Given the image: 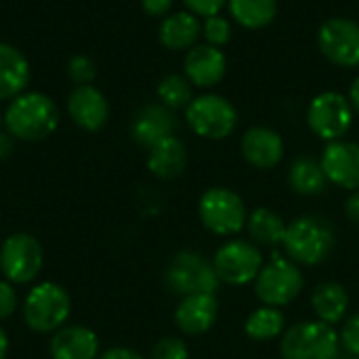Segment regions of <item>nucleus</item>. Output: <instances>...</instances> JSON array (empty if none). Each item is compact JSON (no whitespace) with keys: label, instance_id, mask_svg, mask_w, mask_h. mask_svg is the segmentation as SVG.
Wrapping results in <instances>:
<instances>
[{"label":"nucleus","instance_id":"nucleus-6","mask_svg":"<svg viewBox=\"0 0 359 359\" xmlns=\"http://www.w3.org/2000/svg\"><path fill=\"white\" fill-rule=\"evenodd\" d=\"M72 313V299L57 282H40L23 299L21 316L25 326L38 334H53L65 326Z\"/></svg>","mask_w":359,"mask_h":359},{"label":"nucleus","instance_id":"nucleus-29","mask_svg":"<svg viewBox=\"0 0 359 359\" xmlns=\"http://www.w3.org/2000/svg\"><path fill=\"white\" fill-rule=\"evenodd\" d=\"M202 36L210 46H225L231 40V21L223 15H212L202 23Z\"/></svg>","mask_w":359,"mask_h":359},{"label":"nucleus","instance_id":"nucleus-41","mask_svg":"<svg viewBox=\"0 0 359 359\" xmlns=\"http://www.w3.org/2000/svg\"><path fill=\"white\" fill-rule=\"evenodd\" d=\"M2 128H4V114L0 111V130H2Z\"/></svg>","mask_w":359,"mask_h":359},{"label":"nucleus","instance_id":"nucleus-35","mask_svg":"<svg viewBox=\"0 0 359 359\" xmlns=\"http://www.w3.org/2000/svg\"><path fill=\"white\" fill-rule=\"evenodd\" d=\"M172 2L175 0H141V6L149 17H166L172 8Z\"/></svg>","mask_w":359,"mask_h":359},{"label":"nucleus","instance_id":"nucleus-22","mask_svg":"<svg viewBox=\"0 0 359 359\" xmlns=\"http://www.w3.org/2000/svg\"><path fill=\"white\" fill-rule=\"evenodd\" d=\"M200 36H202L200 17H196L189 11L168 13L166 17H162L160 29H158L160 44L168 50H185L187 53L191 46L198 44Z\"/></svg>","mask_w":359,"mask_h":359},{"label":"nucleus","instance_id":"nucleus-12","mask_svg":"<svg viewBox=\"0 0 359 359\" xmlns=\"http://www.w3.org/2000/svg\"><path fill=\"white\" fill-rule=\"evenodd\" d=\"M318 48L337 67H359V23L349 17H330L318 29Z\"/></svg>","mask_w":359,"mask_h":359},{"label":"nucleus","instance_id":"nucleus-19","mask_svg":"<svg viewBox=\"0 0 359 359\" xmlns=\"http://www.w3.org/2000/svg\"><path fill=\"white\" fill-rule=\"evenodd\" d=\"M48 353L53 359H97L101 355V343L93 328L65 324L53 332Z\"/></svg>","mask_w":359,"mask_h":359},{"label":"nucleus","instance_id":"nucleus-38","mask_svg":"<svg viewBox=\"0 0 359 359\" xmlns=\"http://www.w3.org/2000/svg\"><path fill=\"white\" fill-rule=\"evenodd\" d=\"M15 149V139L6 133V130H0V160H6Z\"/></svg>","mask_w":359,"mask_h":359},{"label":"nucleus","instance_id":"nucleus-34","mask_svg":"<svg viewBox=\"0 0 359 359\" xmlns=\"http://www.w3.org/2000/svg\"><path fill=\"white\" fill-rule=\"evenodd\" d=\"M183 4L196 17L208 19L212 15H221V11L227 6V0H183Z\"/></svg>","mask_w":359,"mask_h":359},{"label":"nucleus","instance_id":"nucleus-2","mask_svg":"<svg viewBox=\"0 0 359 359\" xmlns=\"http://www.w3.org/2000/svg\"><path fill=\"white\" fill-rule=\"evenodd\" d=\"M337 248V229L322 215H301L286 227L282 252L301 267L326 263Z\"/></svg>","mask_w":359,"mask_h":359},{"label":"nucleus","instance_id":"nucleus-31","mask_svg":"<svg viewBox=\"0 0 359 359\" xmlns=\"http://www.w3.org/2000/svg\"><path fill=\"white\" fill-rule=\"evenodd\" d=\"M339 339L343 353L359 359V311H353L345 318V322L339 328Z\"/></svg>","mask_w":359,"mask_h":359},{"label":"nucleus","instance_id":"nucleus-16","mask_svg":"<svg viewBox=\"0 0 359 359\" xmlns=\"http://www.w3.org/2000/svg\"><path fill=\"white\" fill-rule=\"evenodd\" d=\"M67 114L78 128L97 133L109 120V101L95 84H80L67 97Z\"/></svg>","mask_w":359,"mask_h":359},{"label":"nucleus","instance_id":"nucleus-4","mask_svg":"<svg viewBox=\"0 0 359 359\" xmlns=\"http://www.w3.org/2000/svg\"><path fill=\"white\" fill-rule=\"evenodd\" d=\"M198 217L206 231L217 238H238L246 229L248 208L244 198L231 187H208L198 200Z\"/></svg>","mask_w":359,"mask_h":359},{"label":"nucleus","instance_id":"nucleus-10","mask_svg":"<svg viewBox=\"0 0 359 359\" xmlns=\"http://www.w3.org/2000/svg\"><path fill=\"white\" fill-rule=\"evenodd\" d=\"M265 263L263 250L248 238H229L212 255L215 271L225 286L252 284Z\"/></svg>","mask_w":359,"mask_h":359},{"label":"nucleus","instance_id":"nucleus-7","mask_svg":"<svg viewBox=\"0 0 359 359\" xmlns=\"http://www.w3.org/2000/svg\"><path fill=\"white\" fill-rule=\"evenodd\" d=\"M164 282L168 290L179 299L202 292L217 294L223 286L215 271L212 259L198 250H179L166 265Z\"/></svg>","mask_w":359,"mask_h":359},{"label":"nucleus","instance_id":"nucleus-15","mask_svg":"<svg viewBox=\"0 0 359 359\" xmlns=\"http://www.w3.org/2000/svg\"><path fill=\"white\" fill-rule=\"evenodd\" d=\"M219 299L217 294H189L181 297L177 309H175V326L185 337H202L210 332L219 320Z\"/></svg>","mask_w":359,"mask_h":359},{"label":"nucleus","instance_id":"nucleus-26","mask_svg":"<svg viewBox=\"0 0 359 359\" xmlns=\"http://www.w3.org/2000/svg\"><path fill=\"white\" fill-rule=\"evenodd\" d=\"M286 328H288V322H286L284 311L278 307H269V305H261L252 309L244 322V334L255 343H269V341L282 339Z\"/></svg>","mask_w":359,"mask_h":359},{"label":"nucleus","instance_id":"nucleus-9","mask_svg":"<svg viewBox=\"0 0 359 359\" xmlns=\"http://www.w3.org/2000/svg\"><path fill=\"white\" fill-rule=\"evenodd\" d=\"M353 120L355 111L351 101L339 90H322L307 105V126L326 143L345 139L353 126Z\"/></svg>","mask_w":359,"mask_h":359},{"label":"nucleus","instance_id":"nucleus-27","mask_svg":"<svg viewBox=\"0 0 359 359\" xmlns=\"http://www.w3.org/2000/svg\"><path fill=\"white\" fill-rule=\"evenodd\" d=\"M231 19L244 29H263L278 15V0H227Z\"/></svg>","mask_w":359,"mask_h":359},{"label":"nucleus","instance_id":"nucleus-30","mask_svg":"<svg viewBox=\"0 0 359 359\" xmlns=\"http://www.w3.org/2000/svg\"><path fill=\"white\" fill-rule=\"evenodd\" d=\"M191 358V351L187 347V343L181 339V337H164L160 339L151 351H149V358L147 359H189Z\"/></svg>","mask_w":359,"mask_h":359},{"label":"nucleus","instance_id":"nucleus-18","mask_svg":"<svg viewBox=\"0 0 359 359\" xmlns=\"http://www.w3.org/2000/svg\"><path fill=\"white\" fill-rule=\"evenodd\" d=\"M177 130V118L175 111L168 109L166 105L158 103H147L143 105L130 124V137L139 147L151 149L156 143L172 137Z\"/></svg>","mask_w":359,"mask_h":359},{"label":"nucleus","instance_id":"nucleus-40","mask_svg":"<svg viewBox=\"0 0 359 359\" xmlns=\"http://www.w3.org/2000/svg\"><path fill=\"white\" fill-rule=\"evenodd\" d=\"M6 355H8V334L0 326V359H6Z\"/></svg>","mask_w":359,"mask_h":359},{"label":"nucleus","instance_id":"nucleus-37","mask_svg":"<svg viewBox=\"0 0 359 359\" xmlns=\"http://www.w3.org/2000/svg\"><path fill=\"white\" fill-rule=\"evenodd\" d=\"M345 217L359 227V189L351 191L345 200Z\"/></svg>","mask_w":359,"mask_h":359},{"label":"nucleus","instance_id":"nucleus-20","mask_svg":"<svg viewBox=\"0 0 359 359\" xmlns=\"http://www.w3.org/2000/svg\"><path fill=\"white\" fill-rule=\"evenodd\" d=\"M309 305L313 309L316 320L328 324V326H341L345 318L349 316L351 299L347 288L341 282L334 280H324L313 286Z\"/></svg>","mask_w":359,"mask_h":359},{"label":"nucleus","instance_id":"nucleus-8","mask_svg":"<svg viewBox=\"0 0 359 359\" xmlns=\"http://www.w3.org/2000/svg\"><path fill=\"white\" fill-rule=\"evenodd\" d=\"M185 122L194 135L208 141H221L236 133L240 116L236 105L223 95L204 93L194 97L185 107Z\"/></svg>","mask_w":359,"mask_h":359},{"label":"nucleus","instance_id":"nucleus-25","mask_svg":"<svg viewBox=\"0 0 359 359\" xmlns=\"http://www.w3.org/2000/svg\"><path fill=\"white\" fill-rule=\"evenodd\" d=\"M288 187L303 198H318L328 189V179L322 168L320 158L313 156H297L286 172Z\"/></svg>","mask_w":359,"mask_h":359},{"label":"nucleus","instance_id":"nucleus-5","mask_svg":"<svg viewBox=\"0 0 359 359\" xmlns=\"http://www.w3.org/2000/svg\"><path fill=\"white\" fill-rule=\"evenodd\" d=\"M282 359H341L339 328L320 320H303L286 328L280 339Z\"/></svg>","mask_w":359,"mask_h":359},{"label":"nucleus","instance_id":"nucleus-11","mask_svg":"<svg viewBox=\"0 0 359 359\" xmlns=\"http://www.w3.org/2000/svg\"><path fill=\"white\" fill-rule=\"evenodd\" d=\"M44 267V250L40 242L25 231L11 233L0 246V271L11 284L34 282Z\"/></svg>","mask_w":359,"mask_h":359},{"label":"nucleus","instance_id":"nucleus-32","mask_svg":"<svg viewBox=\"0 0 359 359\" xmlns=\"http://www.w3.org/2000/svg\"><path fill=\"white\" fill-rule=\"evenodd\" d=\"M67 76L74 80L76 86L93 84L97 78V65L88 55H74L67 63Z\"/></svg>","mask_w":359,"mask_h":359},{"label":"nucleus","instance_id":"nucleus-39","mask_svg":"<svg viewBox=\"0 0 359 359\" xmlns=\"http://www.w3.org/2000/svg\"><path fill=\"white\" fill-rule=\"evenodd\" d=\"M349 101H351V107L355 111V116H359V76L351 82V88H349Z\"/></svg>","mask_w":359,"mask_h":359},{"label":"nucleus","instance_id":"nucleus-36","mask_svg":"<svg viewBox=\"0 0 359 359\" xmlns=\"http://www.w3.org/2000/svg\"><path fill=\"white\" fill-rule=\"evenodd\" d=\"M97 359H147L143 358L139 351L135 349H128V347H111L107 351H103Z\"/></svg>","mask_w":359,"mask_h":359},{"label":"nucleus","instance_id":"nucleus-33","mask_svg":"<svg viewBox=\"0 0 359 359\" xmlns=\"http://www.w3.org/2000/svg\"><path fill=\"white\" fill-rule=\"evenodd\" d=\"M19 299L15 292V284H11L8 280H0V322L8 320L15 311H17Z\"/></svg>","mask_w":359,"mask_h":359},{"label":"nucleus","instance_id":"nucleus-1","mask_svg":"<svg viewBox=\"0 0 359 359\" xmlns=\"http://www.w3.org/2000/svg\"><path fill=\"white\" fill-rule=\"evenodd\" d=\"M61 120L57 103L42 90H23L4 109V130L15 141L36 143L50 137Z\"/></svg>","mask_w":359,"mask_h":359},{"label":"nucleus","instance_id":"nucleus-24","mask_svg":"<svg viewBox=\"0 0 359 359\" xmlns=\"http://www.w3.org/2000/svg\"><path fill=\"white\" fill-rule=\"evenodd\" d=\"M288 223L271 208L259 206L248 212L246 219V233L252 244H257L261 250H280L284 244Z\"/></svg>","mask_w":359,"mask_h":359},{"label":"nucleus","instance_id":"nucleus-14","mask_svg":"<svg viewBox=\"0 0 359 359\" xmlns=\"http://www.w3.org/2000/svg\"><path fill=\"white\" fill-rule=\"evenodd\" d=\"M240 151L248 166L257 170H271L282 164L286 156V145L278 130L269 126H250L242 135Z\"/></svg>","mask_w":359,"mask_h":359},{"label":"nucleus","instance_id":"nucleus-21","mask_svg":"<svg viewBox=\"0 0 359 359\" xmlns=\"http://www.w3.org/2000/svg\"><path fill=\"white\" fill-rule=\"evenodd\" d=\"M32 80V65L27 57L8 42H0V101H11L23 90Z\"/></svg>","mask_w":359,"mask_h":359},{"label":"nucleus","instance_id":"nucleus-17","mask_svg":"<svg viewBox=\"0 0 359 359\" xmlns=\"http://www.w3.org/2000/svg\"><path fill=\"white\" fill-rule=\"evenodd\" d=\"M183 74L196 88H212L227 74V57L210 44H196L185 53Z\"/></svg>","mask_w":359,"mask_h":359},{"label":"nucleus","instance_id":"nucleus-13","mask_svg":"<svg viewBox=\"0 0 359 359\" xmlns=\"http://www.w3.org/2000/svg\"><path fill=\"white\" fill-rule=\"evenodd\" d=\"M322 168L326 172V179L330 185L345 189V191H358L359 189V143L355 141H332L326 143L322 156H320Z\"/></svg>","mask_w":359,"mask_h":359},{"label":"nucleus","instance_id":"nucleus-28","mask_svg":"<svg viewBox=\"0 0 359 359\" xmlns=\"http://www.w3.org/2000/svg\"><path fill=\"white\" fill-rule=\"evenodd\" d=\"M156 95L168 109H185L194 99V84L185 78V74H166L158 82Z\"/></svg>","mask_w":359,"mask_h":359},{"label":"nucleus","instance_id":"nucleus-23","mask_svg":"<svg viewBox=\"0 0 359 359\" xmlns=\"http://www.w3.org/2000/svg\"><path fill=\"white\" fill-rule=\"evenodd\" d=\"M187 168V147L172 135L147 149V170L160 181H175Z\"/></svg>","mask_w":359,"mask_h":359},{"label":"nucleus","instance_id":"nucleus-3","mask_svg":"<svg viewBox=\"0 0 359 359\" xmlns=\"http://www.w3.org/2000/svg\"><path fill=\"white\" fill-rule=\"evenodd\" d=\"M252 286L261 305L284 309L292 305L305 290L303 267L288 259L284 252L273 250L271 257L265 259Z\"/></svg>","mask_w":359,"mask_h":359}]
</instances>
